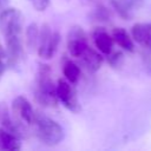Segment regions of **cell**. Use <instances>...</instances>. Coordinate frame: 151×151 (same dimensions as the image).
<instances>
[{"instance_id": "cell-7", "label": "cell", "mask_w": 151, "mask_h": 151, "mask_svg": "<svg viewBox=\"0 0 151 151\" xmlns=\"http://www.w3.org/2000/svg\"><path fill=\"white\" fill-rule=\"evenodd\" d=\"M55 91H57V98L59 101L63 103L65 107L68 110L77 112L79 110V103L77 98V93L71 85V83L64 79H59L58 84L55 85Z\"/></svg>"}, {"instance_id": "cell-10", "label": "cell", "mask_w": 151, "mask_h": 151, "mask_svg": "<svg viewBox=\"0 0 151 151\" xmlns=\"http://www.w3.org/2000/svg\"><path fill=\"white\" fill-rule=\"evenodd\" d=\"M132 38L142 46L151 50V24H136L132 27Z\"/></svg>"}, {"instance_id": "cell-9", "label": "cell", "mask_w": 151, "mask_h": 151, "mask_svg": "<svg viewBox=\"0 0 151 151\" xmlns=\"http://www.w3.org/2000/svg\"><path fill=\"white\" fill-rule=\"evenodd\" d=\"M0 124H1V127L12 132L17 137L22 136V129L14 122L7 104L4 101H0Z\"/></svg>"}, {"instance_id": "cell-19", "label": "cell", "mask_w": 151, "mask_h": 151, "mask_svg": "<svg viewBox=\"0 0 151 151\" xmlns=\"http://www.w3.org/2000/svg\"><path fill=\"white\" fill-rule=\"evenodd\" d=\"M8 5V0H0V11H2L4 8H6Z\"/></svg>"}, {"instance_id": "cell-2", "label": "cell", "mask_w": 151, "mask_h": 151, "mask_svg": "<svg viewBox=\"0 0 151 151\" xmlns=\"http://www.w3.org/2000/svg\"><path fill=\"white\" fill-rule=\"evenodd\" d=\"M38 139L48 146H54L64 139L63 127L53 119L41 113H34L33 122L31 124Z\"/></svg>"}, {"instance_id": "cell-4", "label": "cell", "mask_w": 151, "mask_h": 151, "mask_svg": "<svg viewBox=\"0 0 151 151\" xmlns=\"http://www.w3.org/2000/svg\"><path fill=\"white\" fill-rule=\"evenodd\" d=\"M60 42L58 32H52L48 24H42L38 38V54L42 59H51Z\"/></svg>"}, {"instance_id": "cell-18", "label": "cell", "mask_w": 151, "mask_h": 151, "mask_svg": "<svg viewBox=\"0 0 151 151\" xmlns=\"http://www.w3.org/2000/svg\"><path fill=\"white\" fill-rule=\"evenodd\" d=\"M32 4L37 11L41 12L47 8V6L50 5V0H32Z\"/></svg>"}, {"instance_id": "cell-8", "label": "cell", "mask_w": 151, "mask_h": 151, "mask_svg": "<svg viewBox=\"0 0 151 151\" xmlns=\"http://www.w3.org/2000/svg\"><path fill=\"white\" fill-rule=\"evenodd\" d=\"M113 9L123 18L131 19L143 6L144 0H109Z\"/></svg>"}, {"instance_id": "cell-16", "label": "cell", "mask_w": 151, "mask_h": 151, "mask_svg": "<svg viewBox=\"0 0 151 151\" xmlns=\"http://www.w3.org/2000/svg\"><path fill=\"white\" fill-rule=\"evenodd\" d=\"M39 38V28L37 24H31L26 29V44L28 48H34L38 45Z\"/></svg>"}, {"instance_id": "cell-17", "label": "cell", "mask_w": 151, "mask_h": 151, "mask_svg": "<svg viewBox=\"0 0 151 151\" xmlns=\"http://www.w3.org/2000/svg\"><path fill=\"white\" fill-rule=\"evenodd\" d=\"M8 60H7V53L4 50V47L0 45V77L4 74V72L6 71V65H7Z\"/></svg>"}, {"instance_id": "cell-5", "label": "cell", "mask_w": 151, "mask_h": 151, "mask_svg": "<svg viewBox=\"0 0 151 151\" xmlns=\"http://www.w3.org/2000/svg\"><path fill=\"white\" fill-rule=\"evenodd\" d=\"M12 117L14 122L24 129L25 126H29L33 122L34 111L31 105V103L27 100V98L19 96L15 99H13L12 103Z\"/></svg>"}, {"instance_id": "cell-15", "label": "cell", "mask_w": 151, "mask_h": 151, "mask_svg": "<svg viewBox=\"0 0 151 151\" xmlns=\"http://www.w3.org/2000/svg\"><path fill=\"white\" fill-rule=\"evenodd\" d=\"M63 73L65 76V78L71 84H74L78 81V79L80 77V68L73 61H66L64 64V67H63Z\"/></svg>"}, {"instance_id": "cell-6", "label": "cell", "mask_w": 151, "mask_h": 151, "mask_svg": "<svg viewBox=\"0 0 151 151\" xmlns=\"http://www.w3.org/2000/svg\"><path fill=\"white\" fill-rule=\"evenodd\" d=\"M88 46L90 45L85 31L80 26H73L67 34V50L70 54L74 58H80Z\"/></svg>"}, {"instance_id": "cell-12", "label": "cell", "mask_w": 151, "mask_h": 151, "mask_svg": "<svg viewBox=\"0 0 151 151\" xmlns=\"http://www.w3.org/2000/svg\"><path fill=\"white\" fill-rule=\"evenodd\" d=\"M83 65L90 71V72H96L100 68L101 63H103V57L92 47H87L85 52L80 55Z\"/></svg>"}, {"instance_id": "cell-11", "label": "cell", "mask_w": 151, "mask_h": 151, "mask_svg": "<svg viewBox=\"0 0 151 151\" xmlns=\"http://www.w3.org/2000/svg\"><path fill=\"white\" fill-rule=\"evenodd\" d=\"M93 41L98 51H100L103 54H111L112 47H113V39L112 35H110L106 31L98 28L93 33Z\"/></svg>"}, {"instance_id": "cell-3", "label": "cell", "mask_w": 151, "mask_h": 151, "mask_svg": "<svg viewBox=\"0 0 151 151\" xmlns=\"http://www.w3.org/2000/svg\"><path fill=\"white\" fill-rule=\"evenodd\" d=\"M51 76H52L51 67L46 64H40L38 68V76H37L35 98L41 105L48 106V107L55 106L58 101L55 85L53 84Z\"/></svg>"}, {"instance_id": "cell-1", "label": "cell", "mask_w": 151, "mask_h": 151, "mask_svg": "<svg viewBox=\"0 0 151 151\" xmlns=\"http://www.w3.org/2000/svg\"><path fill=\"white\" fill-rule=\"evenodd\" d=\"M0 28L6 40L7 60L11 66L19 63L22 55L24 17L17 8H4L0 13Z\"/></svg>"}, {"instance_id": "cell-14", "label": "cell", "mask_w": 151, "mask_h": 151, "mask_svg": "<svg viewBox=\"0 0 151 151\" xmlns=\"http://www.w3.org/2000/svg\"><path fill=\"white\" fill-rule=\"evenodd\" d=\"M20 147L21 145L18 137L12 132L5 130L4 127H0V149L14 151V150H19Z\"/></svg>"}, {"instance_id": "cell-13", "label": "cell", "mask_w": 151, "mask_h": 151, "mask_svg": "<svg viewBox=\"0 0 151 151\" xmlns=\"http://www.w3.org/2000/svg\"><path fill=\"white\" fill-rule=\"evenodd\" d=\"M112 39L113 41L119 46L122 47L123 50L125 51H129V52H132L134 50V44H133V40L132 38L129 35V33L122 28V27H118V28H114L112 31Z\"/></svg>"}]
</instances>
